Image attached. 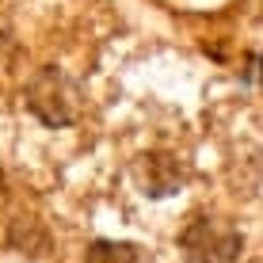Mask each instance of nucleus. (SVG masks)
Returning <instances> with one entry per match:
<instances>
[{
  "label": "nucleus",
  "mask_w": 263,
  "mask_h": 263,
  "mask_svg": "<svg viewBox=\"0 0 263 263\" xmlns=\"http://www.w3.org/2000/svg\"><path fill=\"white\" fill-rule=\"evenodd\" d=\"M179 244H183V256L191 263H233L240 256L237 229H229L225 221H214V217L191 221V229L179 237Z\"/></svg>",
  "instance_id": "obj_1"
},
{
  "label": "nucleus",
  "mask_w": 263,
  "mask_h": 263,
  "mask_svg": "<svg viewBox=\"0 0 263 263\" xmlns=\"http://www.w3.org/2000/svg\"><path fill=\"white\" fill-rule=\"evenodd\" d=\"M27 103L46 126H65L72 119V88L58 69H42L27 88Z\"/></svg>",
  "instance_id": "obj_2"
},
{
  "label": "nucleus",
  "mask_w": 263,
  "mask_h": 263,
  "mask_svg": "<svg viewBox=\"0 0 263 263\" xmlns=\"http://www.w3.org/2000/svg\"><path fill=\"white\" fill-rule=\"evenodd\" d=\"M84 263H138V248L126 240H92Z\"/></svg>",
  "instance_id": "obj_3"
}]
</instances>
